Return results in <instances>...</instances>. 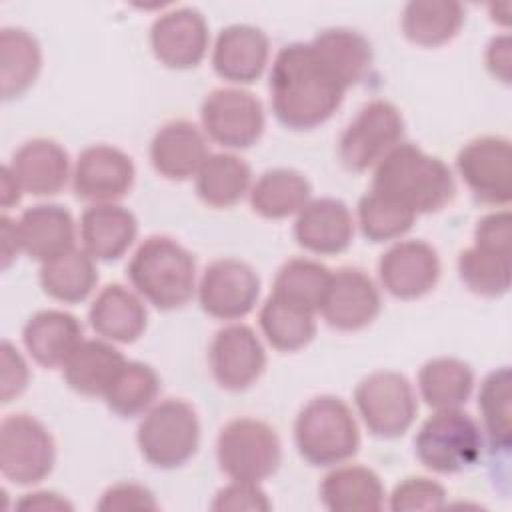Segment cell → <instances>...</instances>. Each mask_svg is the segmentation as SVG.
I'll return each instance as SVG.
<instances>
[{"instance_id": "6da1fadb", "label": "cell", "mask_w": 512, "mask_h": 512, "mask_svg": "<svg viewBox=\"0 0 512 512\" xmlns=\"http://www.w3.org/2000/svg\"><path fill=\"white\" fill-rule=\"evenodd\" d=\"M346 90L312 42H292L272 62V110L286 128L312 130L324 124L340 108Z\"/></svg>"}, {"instance_id": "7a4b0ae2", "label": "cell", "mask_w": 512, "mask_h": 512, "mask_svg": "<svg viewBox=\"0 0 512 512\" xmlns=\"http://www.w3.org/2000/svg\"><path fill=\"white\" fill-rule=\"evenodd\" d=\"M418 214L438 212L456 194L452 170L410 142L396 144L378 164L372 188Z\"/></svg>"}, {"instance_id": "3957f363", "label": "cell", "mask_w": 512, "mask_h": 512, "mask_svg": "<svg viewBox=\"0 0 512 512\" xmlns=\"http://www.w3.org/2000/svg\"><path fill=\"white\" fill-rule=\"evenodd\" d=\"M126 272L136 292L160 310L182 308L196 292L194 256L168 236L146 238Z\"/></svg>"}, {"instance_id": "277c9868", "label": "cell", "mask_w": 512, "mask_h": 512, "mask_svg": "<svg viewBox=\"0 0 512 512\" xmlns=\"http://www.w3.org/2000/svg\"><path fill=\"white\" fill-rule=\"evenodd\" d=\"M294 442L312 466H336L360 448V432L352 410L338 396H316L296 416Z\"/></svg>"}, {"instance_id": "5b68a950", "label": "cell", "mask_w": 512, "mask_h": 512, "mask_svg": "<svg viewBox=\"0 0 512 512\" xmlns=\"http://www.w3.org/2000/svg\"><path fill=\"white\" fill-rule=\"evenodd\" d=\"M136 442L144 460L156 468L172 470L186 464L200 444L196 410L180 398L154 404L138 424Z\"/></svg>"}, {"instance_id": "8992f818", "label": "cell", "mask_w": 512, "mask_h": 512, "mask_svg": "<svg viewBox=\"0 0 512 512\" xmlns=\"http://www.w3.org/2000/svg\"><path fill=\"white\" fill-rule=\"evenodd\" d=\"M414 448L428 470L456 474L478 462L482 454L480 426L460 408L436 410L422 422Z\"/></svg>"}, {"instance_id": "52a82bcc", "label": "cell", "mask_w": 512, "mask_h": 512, "mask_svg": "<svg viewBox=\"0 0 512 512\" xmlns=\"http://www.w3.org/2000/svg\"><path fill=\"white\" fill-rule=\"evenodd\" d=\"M216 456L226 476L258 484L278 470L282 446L270 424L256 418H234L218 434Z\"/></svg>"}, {"instance_id": "ba28073f", "label": "cell", "mask_w": 512, "mask_h": 512, "mask_svg": "<svg viewBox=\"0 0 512 512\" xmlns=\"http://www.w3.org/2000/svg\"><path fill=\"white\" fill-rule=\"evenodd\" d=\"M356 408L378 438H398L414 422L418 402L408 378L394 370H376L364 376L354 390Z\"/></svg>"}, {"instance_id": "9c48e42d", "label": "cell", "mask_w": 512, "mask_h": 512, "mask_svg": "<svg viewBox=\"0 0 512 512\" xmlns=\"http://www.w3.org/2000/svg\"><path fill=\"white\" fill-rule=\"evenodd\" d=\"M56 462V446L46 426L28 416L12 414L0 424V470L18 486L44 480Z\"/></svg>"}, {"instance_id": "30bf717a", "label": "cell", "mask_w": 512, "mask_h": 512, "mask_svg": "<svg viewBox=\"0 0 512 512\" xmlns=\"http://www.w3.org/2000/svg\"><path fill=\"white\" fill-rule=\"evenodd\" d=\"M404 136V118L388 100H372L360 108L356 118L340 136L338 152L342 164L352 172H364L378 164Z\"/></svg>"}, {"instance_id": "8fae6325", "label": "cell", "mask_w": 512, "mask_h": 512, "mask_svg": "<svg viewBox=\"0 0 512 512\" xmlns=\"http://www.w3.org/2000/svg\"><path fill=\"white\" fill-rule=\"evenodd\" d=\"M204 132L226 148H248L256 144L264 132L262 102L248 90L216 88L200 110Z\"/></svg>"}, {"instance_id": "7c38bea8", "label": "cell", "mask_w": 512, "mask_h": 512, "mask_svg": "<svg viewBox=\"0 0 512 512\" xmlns=\"http://www.w3.org/2000/svg\"><path fill=\"white\" fill-rule=\"evenodd\" d=\"M456 168L474 198L506 206L512 198V148L502 136L470 140L456 156Z\"/></svg>"}, {"instance_id": "4fadbf2b", "label": "cell", "mask_w": 512, "mask_h": 512, "mask_svg": "<svg viewBox=\"0 0 512 512\" xmlns=\"http://www.w3.org/2000/svg\"><path fill=\"white\" fill-rule=\"evenodd\" d=\"M260 278L254 268L236 258H220L206 266L198 284V302L218 320H240L256 306Z\"/></svg>"}, {"instance_id": "5bb4252c", "label": "cell", "mask_w": 512, "mask_h": 512, "mask_svg": "<svg viewBox=\"0 0 512 512\" xmlns=\"http://www.w3.org/2000/svg\"><path fill=\"white\" fill-rule=\"evenodd\" d=\"M134 162L120 148L94 144L84 148L74 164L72 186L78 198L94 204H112L134 184Z\"/></svg>"}, {"instance_id": "9a60e30c", "label": "cell", "mask_w": 512, "mask_h": 512, "mask_svg": "<svg viewBox=\"0 0 512 512\" xmlns=\"http://www.w3.org/2000/svg\"><path fill=\"white\" fill-rule=\"evenodd\" d=\"M208 360L218 386L232 392L250 388L266 368L262 342L246 324L220 328L212 338Z\"/></svg>"}, {"instance_id": "2e32d148", "label": "cell", "mask_w": 512, "mask_h": 512, "mask_svg": "<svg viewBox=\"0 0 512 512\" xmlns=\"http://www.w3.org/2000/svg\"><path fill=\"white\" fill-rule=\"evenodd\" d=\"M378 276L386 292L394 298H422L440 278L438 252L424 240L396 242L380 256Z\"/></svg>"}, {"instance_id": "e0dca14e", "label": "cell", "mask_w": 512, "mask_h": 512, "mask_svg": "<svg viewBox=\"0 0 512 512\" xmlns=\"http://www.w3.org/2000/svg\"><path fill=\"white\" fill-rule=\"evenodd\" d=\"M208 24L196 8H174L158 16L150 28L154 56L166 68L186 70L202 62L208 50Z\"/></svg>"}, {"instance_id": "ac0fdd59", "label": "cell", "mask_w": 512, "mask_h": 512, "mask_svg": "<svg viewBox=\"0 0 512 512\" xmlns=\"http://www.w3.org/2000/svg\"><path fill=\"white\" fill-rule=\"evenodd\" d=\"M380 308L382 300L374 280L358 268H340L332 274L320 312L328 326L354 332L372 324Z\"/></svg>"}, {"instance_id": "d6986e66", "label": "cell", "mask_w": 512, "mask_h": 512, "mask_svg": "<svg viewBox=\"0 0 512 512\" xmlns=\"http://www.w3.org/2000/svg\"><path fill=\"white\" fill-rule=\"evenodd\" d=\"M270 42L268 36L250 24H232L220 30L212 66L214 72L234 84H250L260 78L268 64Z\"/></svg>"}, {"instance_id": "ffe728a7", "label": "cell", "mask_w": 512, "mask_h": 512, "mask_svg": "<svg viewBox=\"0 0 512 512\" xmlns=\"http://www.w3.org/2000/svg\"><path fill=\"white\" fill-rule=\"evenodd\" d=\"M354 236V220L338 198L308 200L294 222L296 242L314 254L344 252Z\"/></svg>"}, {"instance_id": "44dd1931", "label": "cell", "mask_w": 512, "mask_h": 512, "mask_svg": "<svg viewBox=\"0 0 512 512\" xmlns=\"http://www.w3.org/2000/svg\"><path fill=\"white\" fill-rule=\"evenodd\" d=\"M208 156L204 134L188 120L166 122L150 142L152 166L168 180H188L196 176Z\"/></svg>"}, {"instance_id": "7402d4cb", "label": "cell", "mask_w": 512, "mask_h": 512, "mask_svg": "<svg viewBox=\"0 0 512 512\" xmlns=\"http://www.w3.org/2000/svg\"><path fill=\"white\" fill-rule=\"evenodd\" d=\"M16 228L22 252L42 264L74 250V218L60 204H36L24 210Z\"/></svg>"}, {"instance_id": "603a6c76", "label": "cell", "mask_w": 512, "mask_h": 512, "mask_svg": "<svg viewBox=\"0 0 512 512\" xmlns=\"http://www.w3.org/2000/svg\"><path fill=\"white\" fill-rule=\"evenodd\" d=\"M10 170L14 172L22 192L32 196H52L66 186L70 176V158L58 142L34 138L14 152Z\"/></svg>"}, {"instance_id": "cb8c5ba5", "label": "cell", "mask_w": 512, "mask_h": 512, "mask_svg": "<svg viewBox=\"0 0 512 512\" xmlns=\"http://www.w3.org/2000/svg\"><path fill=\"white\" fill-rule=\"evenodd\" d=\"M138 220L120 204H92L80 218V240L94 260H116L136 240Z\"/></svg>"}, {"instance_id": "d4e9b609", "label": "cell", "mask_w": 512, "mask_h": 512, "mask_svg": "<svg viewBox=\"0 0 512 512\" xmlns=\"http://www.w3.org/2000/svg\"><path fill=\"white\" fill-rule=\"evenodd\" d=\"M22 340L40 366L58 368L66 364L84 338L76 316L64 310H40L24 324Z\"/></svg>"}, {"instance_id": "484cf974", "label": "cell", "mask_w": 512, "mask_h": 512, "mask_svg": "<svg viewBox=\"0 0 512 512\" xmlns=\"http://www.w3.org/2000/svg\"><path fill=\"white\" fill-rule=\"evenodd\" d=\"M92 330L110 342L130 344L146 330V308L142 300L122 284H108L100 290L88 310Z\"/></svg>"}, {"instance_id": "4316f807", "label": "cell", "mask_w": 512, "mask_h": 512, "mask_svg": "<svg viewBox=\"0 0 512 512\" xmlns=\"http://www.w3.org/2000/svg\"><path fill=\"white\" fill-rule=\"evenodd\" d=\"M384 496L380 476L358 464L334 468L320 484V500L332 512H378Z\"/></svg>"}, {"instance_id": "83f0119b", "label": "cell", "mask_w": 512, "mask_h": 512, "mask_svg": "<svg viewBox=\"0 0 512 512\" xmlns=\"http://www.w3.org/2000/svg\"><path fill=\"white\" fill-rule=\"evenodd\" d=\"M126 358L104 340H82L64 368L66 384L82 396H104Z\"/></svg>"}, {"instance_id": "f1b7e54d", "label": "cell", "mask_w": 512, "mask_h": 512, "mask_svg": "<svg viewBox=\"0 0 512 512\" xmlns=\"http://www.w3.org/2000/svg\"><path fill=\"white\" fill-rule=\"evenodd\" d=\"M402 32L418 46L436 48L450 42L464 24V8L446 0H412L402 10Z\"/></svg>"}, {"instance_id": "f546056e", "label": "cell", "mask_w": 512, "mask_h": 512, "mask_svg": "<svg viewBox=\"0 0 512 512\" xmlns=\"http://www.w3.org/2000/svg\"><path fill=\"white\" fill-rule=\"evenodd\" d=\"M310 182L292 168L264 172L250 188V206L256 214L270 220L298 214L310 200Z\"/></svg>"}, {"instance_id": "4dcf8cb0", "label": "cell", "mask_w": 512, "mask_h": 512, "mask_svg": "<svg viewBox=\"0 0 512 512\" xmlns=\"http://www.w3.org/2000/svg\"><path fill=\"white\" fill-rule=\"evenodd\" d=\"M422 400L434 410H454L466 404L474 388L472 368L452 356L428 360L418 372Z\"/></svg>"}, {"instance_id": "1f68e13d", "label": "cell", "mask_w": 512, "mask_h": 512, "mask_svg": "<svg viewBox=\"0 0 512 512\" xmlns=\"http://www.w3.org/2000/svg\"><path fill=\"white\" fill-rule=\"evenodd\" d=\"M42 52L38 40L22 28H2L0 32V80L2 98L22 96L38 78Z\"/></svg>"}, {"instance_id": "d6a6232c", "label": "cell", "mask_w": 512, "mask_h": 512, "mask_svg": "<svg viewBox=\"0 0 512 512\" xmlns=\"http://www.w3.org/2000/svg\"><path fill=\"white\" fill-rule=\"evenodd\" d=\"M252 170L236 154L218 152L196 174V192L200 200L212 208H228L244 198L250 190Z\"/></svg>"}, {"instance_id": "836d02e7", "label": "cell", "mask_w": 512, "mask_h": 512, "mask_svg": "<svg viewBox=\"0 0 512 512\" xmlns=\"http://www.w3.org/2000/svg\"><path fill=\"white\" fill-rule=\"evenodd\" d=\"M312 46L346 88L364 80L372 66V46L356 30L328 28L312 38Z\"/></svg>"}, {"instance_id": "e575fe53", "label": "cell", "mask_w": 512, "mask_h": 512, "mask_svg": "<svg viewBox=\"0 0 512 512\" xmlns=\"http://www.w3.org/2000/svg\"><path fill=\"white\" fill-rule=\"evenodd\" d=\"M98 282L94 258L86 250H70L40 268L42 290L64 304H76L88 298Z\"/></svg>"}, {"instance_id": "d590c367", "label": "cell", "mask_w": 512, "mask_h": 512, "mask_svg": "<svg viewBox=\"0 0 512 512\" xmlns=\"http://www.w3.org/2000/svg\"><path fill=\"white\" fill-rule=\"evenodd\" d=\"M260 328L266 340L280 352L304 348L316 334L314 312L270 294L260 308Z\"/></svg>"}, {"instance_id": "8d00e7d4", "label": "cell", "mask_w": 512, "mask_h": 512, "mask_svg": "<svg viewBox=\"0 0 512 512\" xmlns=\"http://www.w3.org/2000/svg\"><path fill=\"white\" fill-rule=\"evenodd\" d=\"M330 280L332 272L324 264L310 258H292L280 266L272 294L316 314L322 308Z\"/></svg>"}, {"instance_id": "74e56055", "label": "cell", "mask_w": 512, "mask_h": 512, "mask_svg": "<svg viewBox=\"0 0 512 512\" xmlns=\"http://www.w3.org/2000/svg\"><path fill=\"white\" fill-rule=\"evenodd\" d=\"M158 392L160 378L156 370L144 362L126 360L112 386L104 394V400L114 414L132 418L150 410Z\"/></svg>"}, {"instance_id": "f35d334b", "label": "cell", "mask_w": 512, "mask_h": 512, "mask_svg": "<svg viewBox=\"0 0 512 512\" xmlns=\"http://www.w3.org/2000/svg\"><path fill=\"white\" fill-rule=\"evenodd\" d=\"M458 274L478 296L496 298L510 288V252L472 244L458 256Z\"/></svg>"}, {"instance_id": "ab89813d", "label": "cell", "mask_w": 512, "mask_h": 512, "mask_svg": "<svg viewBox=\"0 0 512 512\" xmlns=\"http://www.w3.org/2000/svg\"><path fill=\"white\" fill-rule=\"evenodd\" d=\"M416 214L396 200L370 190L358 200V224L370 242L400 238L414 224Z\"/></svg>"}, {"instance_id": "60d3db41", "label": "cell", "mask_w": 512, "mask_h": 512, "mask_svg": "<svg viewBox=\"0 0 512 512\" xmlns=\"http://www.w3.org/2000/svg\"><path fill=\"white\" fill-rule=\"evenodd\" d=\"M510 368L492 370L478 394V408L490 444L500 450L510 448Z\"/></svg>"}, {"instance_id": "b9f144b4", "label": "cell", "mask_w": 512, "mask_h": 512, "mask_svg": "<svg viewBox=\"0 0 512 512\" xmlns=\"http://www.w3.org/2000/svg\"><path fill=\"white\" fill-rule=\"evenodd\" d=\"M446 502V490L436 480L424 476H410L398 482L390 494V510L394 512H418L438 510Z\"/></svg>"}, {"instance_id": "7bdbcfd3", "label": "cell", "mask_w": 512, "mask_h": 512, "mask_svg": "<svg viewBox=\"0 0 512 512\" xmlns=\"http://www.w3.org/2000/svg\"><path fill=\"white\" fill-rule=\"evenodd\" d=\"M210 508L218 510V512H226V510L264 512V510H270L272 504H270L266 492L256 482L234 480L232 484H228L216 492Z\"/></svg>"}, {"instance_id": "ee69618b", "label": "cell", "mask_w": 512, "mask_h": 512, "mask_svg": "<svg viewBox=\"0 0 512 512\" xmlns=\"http://www.w3.org/2000/svg\"><path fill=\"white\" fill-rule=\"evenodd\" d=\"M98 510H156L158 502L154 498V494L136 482H118L114 486H110L98 506Z\"/></svg>"}, {"instance_id": "f6af8a7d", "label": "cell", "mask_w": 512, "mask_h": 512, "mask_svg": "<svg viewBox=\"0 0 512 512\" xmlns=\"http://www.w3.org/2000/svg\"><path fill=\"white\" fill-rule=\"evenodd\" d=\"M474 244L500 250V252H510L512 248V220L508 210L492 212L486 214L484 218L478 220L474 228Z\"/></svg>"}, {"instance_id": "bcb514c9", "label": "cell", "mask_w": 512, "mask_h": 512, "mask_svg": "<svg viewBox=\"0 0 512 512\" xmlns=\"http://www.w3.org/2000/svg\"><path fill=\"white\" fill-rule=\"evenodd\" d=\"M28 364L22 354L8 342H2V402L20 396L28 384Z\"/></svg>"}, {"instance_id": "7dc6e473", "label": "cell", "mask_w": 512, "mask_h": 512, "mask_svg": "<svg viewBox=\"0 0 512 512\" xmlns=\"http://www.w3.org/2000/svg\"><path fill=\"white\" fill-rule=\"evenodd\" d=\"M510 62H512V54H510V36L502 34L490 40L488 50H486V66L490 70L492 76H496L498 80H502L504 84L510 82Z\"/></svg>"}, {"instance_id": "c3c4849f", "label": "cell", "mask_w": 512, "mask_h": 512, "mask_svg": "<svg viewBox=\"0 0 512 512\" xmlns=\"http://www.w3.org/2000/svg\"><path fill=\"white\" fill-rule=\"evenodd\" d=\"M16 506L20 510H72V504L56 492L24 494Z\"/></svg>"}, {"instance_id": "681fc988", "label": "cell", "mask_w": 512, "mask_h": 512, "mask_svg": "<svg viewBox=\"0 0 512 512\" xmlns=\"http://www.w3.org/2000/svg\"><path fill=\"white\" fill-rule=\"evenodd\" d=\"M0 236H2V246H0L2 268H8L10 262L16 258V254L22 252L16 220H12L10 216H2V220H0Z\"/></svg>"}, {"instance_id": "f907efd6", "label": "cell", "mask_w": 512, "mask_h": 512, "mask_svg": "<svg viewBox=\"0 0 512 512\" xmlns=\"http://www.w3.org/2000/svg\"><path fill=\"white\" fill-rule=\"evenodd\" d=\"M22 196V188L14 176V172L10 170V166H2V178H0V198H2V206L10 208L12 204H18Z\"/></svg>"}]
</instances>
